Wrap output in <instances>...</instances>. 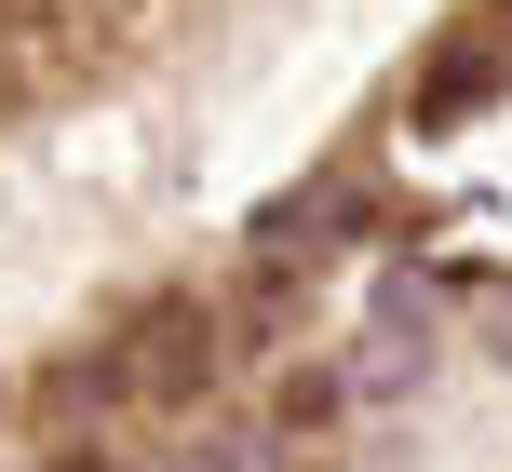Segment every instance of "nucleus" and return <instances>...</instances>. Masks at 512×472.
I'll use <instances>...</instances> for the list:
<instances>
[{"label":"nucleus","mask_w":512,"mask_h":472,"mask_svg":"<svg viewBox=\"0 0 512 472\" xmlns=\"http://www.w3.org/2000/svg\"><path fill=\"white\" fill-rule=\"evenodd\" d=\"M122 351H135V378H149V405H203L216 378L243 365V351H230V311H203V297H149Z\"/></svg>","instance_id":"f257e3e1"},{"label":"nucleus","mask_w":512,"mask_h":472,"mask_svg":"<svg viewBox=\"0 0 512 472\" xmlns=\"http://www.w3.org/2000/svg\"><path fill=\"white\" fill-rule=\"evenodd\" d=\"M122 405H149V378H135V351H54L41 378H27V432H95V419H122Z\"/></svg>","instance_id":"f03ea898"},{"label":"nucleus","mask_w":512,"mask_h":472,"mask_svg":"<svg viewBox=\"0 0 512 472\" xmlns=\"http://www.w3.org/2000/svg\"><path fill=\"white\" fill-rule=\"evenodd\" d=\"M364 216H378V189L324 162L310 189H283V203L256 216V270H310V257H324V230H364Z\"/></svg>","instance_id":"7ed1b4c3"},{"label":"nucleus","mask_w":512,"mask_h":472,"mask_svg":"<svg viewBox=\"0 0 512 472\" xmlns=\"http://www.w3.org/2000/svg\"><path fill=\"white\" fill-rule=\"evenodd\" d=\"M337 405H351V365H297V378L270 392V432H283V446H310V432H337Z\"/></svg>","instance_id":"20e7f679"},{"label":"nucleus","mask_w":512,"mask_h":472,"mask_svg":"<svg viewBox=\"0 0 512 472\" xmlns=\"http://www.w3.org/2000/svg\"><path fill=\"white\" fill-rule=\"evenodd\" d=\"M472 338H486L499 365H512V284H486V297H472Z\"/></svg>","instance_id":"39448f33"}]
</instances>
